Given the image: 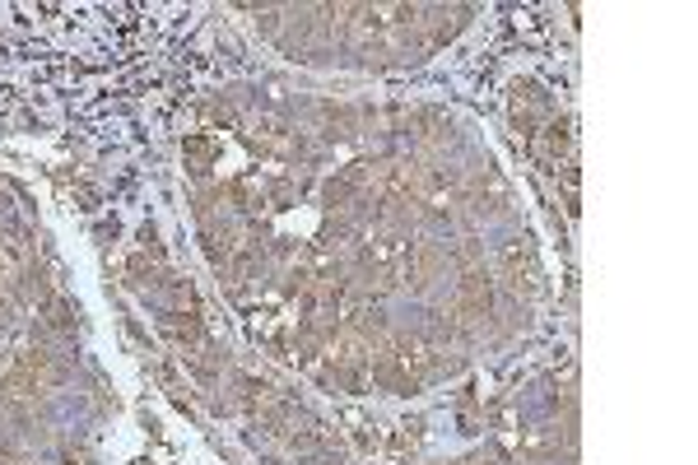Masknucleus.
I'll return each instance as SVG.
<instances>
[{
    "mask_svg": "<svg viewBox=\"0 0 698 465\" xmlns=\"http://www.w3.org/2000/svg\"><path fill=\"white\" fill-rule=\"evenodd\" d=\"M219 159H224V145H219L215 131H191L183 140V164H187V172L196 177V182H210V168Z\"/></svg>",
    "mask_w": 698,
    "mask_h": 465,
    "instance_id": "1",
    "label": "nucleus"
},
{
    "mask_svg": "<svg viewBox=\"0 0 698 465\" xmlns=\"http://www.w3.org/2000/svg\"><path fill=\"white\" fill-rule=\"evenodd\" d=\"M262 196H266V205H271V210H289V205L298 200V187L289 182V177H266Z\"/></svg>",
    "mask_w": 698,
    "mask_h": 465,
    "instance_id": "2",
    "label": "nucleus"
},
{
    "mask_svg": "<svg viewBox=\"0 0 698 465\" xmlns=\"http://www.w3.org/2000/svg\"><path fill=\"white\" fill-rule=\"evenodd\" d=\"M205 121H210V126H233V121H238L233 98H210V102H205Z\"/></svg>",
    "mask_w": 698,
    "mask_h": 465,
    "instance_id": "3",
    "label": "nucleus"
}]
</instances>
